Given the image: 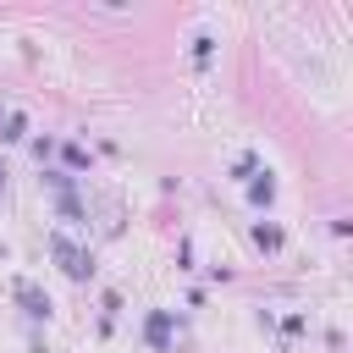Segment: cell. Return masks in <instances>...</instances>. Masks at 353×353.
Listing matches in <instances>:
<instances>
[{"mask_svg":"<svg viewBox=\"0 0 353 353\" xmlns=\"http://www.w3.org/2000/svg\"><path fill=\"white\" fill-rule=\"evenodd\" d=\"M50 248H55V259H61V265H66V276H77V281H83V276H88V270H94V259H88V254H83V248H72V243H66V237H61V232H55V237H50Z\"/></svg>","mask_w":353,"mask_h":353,"instance_id":"6da1fadb","label":"cell"},{"mask_svg":"<svg viewBox=\"0 0 353 353\" xmlns=\"http://www.w3.org/2000/svg\"><path fill=\"white\" fill-rule=\"evenodd\" d=\"M17 298H22V303H28V314H50V298H39V292H33V287H28V281H22V287H17Z\"/></svg>","mask_w":353,"mask_h":353,"instance_id":"7a4b0ae2","label":"cell"},{"mask_svg":"<svg viewBox=\"0 0 353 353\" xmlns=\"http://www.w3.org/2000/svg\"><path fill=\"white\" fill-rule=\"evenodd\" d=\"M149 342H154V347H165V314H154V320H149Z\"/></svg>","mask_w":353,"mask_h":353,"instance_id":"3957f363","label":"cell"},{"mask_svg":"<svg viewBox=\"0 0 353 353\" xmlns=\"http://www.w3.org/2000/svg\"><path fill=\"white\" fill-rule=\"evenodd\" d=\"M0 182H6V171H0Z\"/></svg>","mask_w":353,"mask_h":353,"instance_id":"277c9868","label":"cell"}]
</instances>
